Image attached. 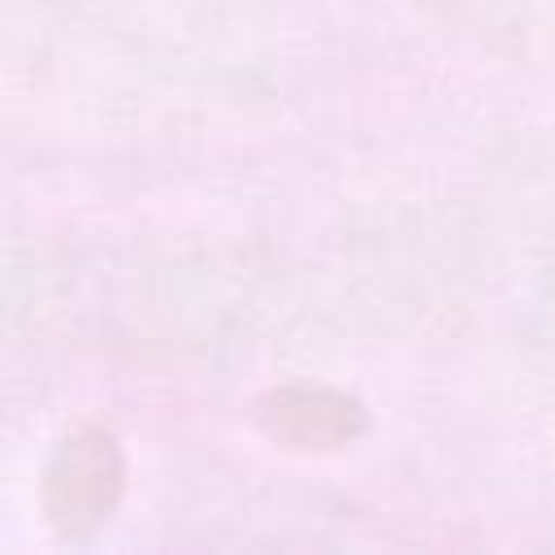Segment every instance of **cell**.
I'll use <instances>...</instances> for the list:
<instances>
[{"label":"cell","mask_w":555,"mask_h":555,"mask_svg":"<svg viewBox=\"0 0 555 555\" xmlns=\"http://www.w3.org/2000/svg\"><path fill=\"white\" fill-rule=\"evenodd\" d=\"M113 442L100 434L74 438L52 477V494H65L61 516H95L113 494Z\"/></svg>","instance_id":"6da1fadb"}]
</instances>
